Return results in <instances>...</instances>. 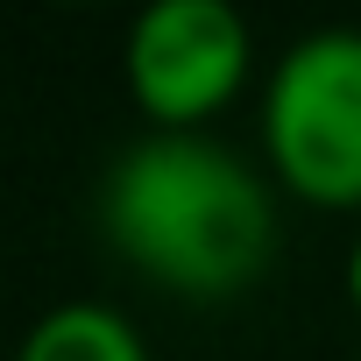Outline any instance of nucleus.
Wrapping results in <instances>:
<instances>
[{"label": "nucleus", "mask_w": 361, "mask_h": 361, "mask_svg": "<svg viewBox=\"0 0 361 361\" xmlns=\"http://www.w3.org/2000/svg\"><path fill=\"white\" fill-rule=\"evenodd\" d=\"M347 298H354V312H361V234H354V248H347Z\"/></svg>", "instance_id": "nucleus-5"}, {"label": "nucleus", "mask_w": 361, "mask_h": 361, "mask_svg": "<svg viewBox=\"0 0 361 361\" xmlns=\"http://www.w3.org/2000/svg\"><path fill=\"white\" fill-rule=\"evenodd\" d=\"M15 361H149V347L128 312H114L99 298H71V305H50L22 333Z\"/></svg>", "instance_id": "nucleus-4"}, {"label": "nucleus", "mask_w": 361, "mask_h": 361, "mask_svg": "<svg viewBox=\"0 0 361 361\" xmlns=\"http://www.w3.org/2000/svg\"><path fill=\"white\" fill-rule=\"evenodd\" d=\"M128 99L170 128V135H199L206 114H220L241 78H248V22L227 0H156L128 22Z\"/></svg>", "instance_id": "nucleus-3"}, {"label": "nucleus", "mask_w": 361, "mask_h": 361, "mask_svg": "<svg viewBox=\"0 0 361 361\" xmlns=\"http://www.w3.org/2000/svg\"><path fill=\"white\" fill-rule=\"evenodd\" d=\"M106 241L177 298H234L276 248V199L262 170L213 142L149 128L128 142L99 185Z\"/></svg>", "instance_id": "nucleus-1"}, {"label": "nucleus", "mask_w": 361, "mask_h": 361, "mask_svg": "<svg viewBox=\"0 0 361 361\" xmlns=\"http://www.w3.org/2000/svg\"><path fill=\"white\" fill-rule=\"evenodd\" d=\"M262 149L298 199L361 206V29H312L269 64Z\"/></svg>", "instance_id": "nucleus-2"}]
</instances>
